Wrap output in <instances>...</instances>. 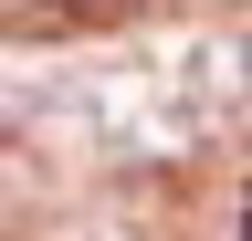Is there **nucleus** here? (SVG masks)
Here are the masks:
<instances>
[{
	"instance_id": "nucleus-1",
	"label": "nucleus",
	"mask_w": 252,
	"mask_h": 241,
	"mask_svg": "<svg viewBox=\"0 0 252 241\" xmlns=\"http://www.w3.org/2000/svg\"><path fill=\"white\" fill-rule=\"evenodd\" d=\"M242 241H252V199H242Z\"/></svg>"
}]
</instances>
